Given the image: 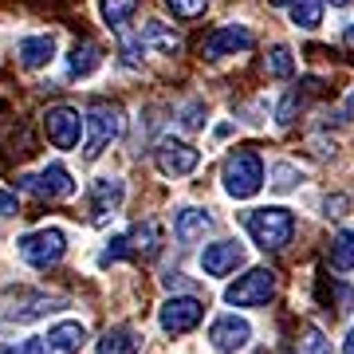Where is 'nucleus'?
<instances>
[{"mask_svg": "<svg viewBox=\"0 0 354 354\" xmlns=\"http://www.w3.org/2000/svg\"><path fill=\"white\" fill-rule=\"evenodd\" d=\"M244 228H248V236L264 252H279L295 236V216L288 209H279V205H268V209H252V213L244 216Z\"/></svg>", "mask_w": 354, "mask_h": 354, "instance_id": "nucleus-1", "label": "nucleus"}, {"mask_svg": "<svg viewBox=\"0 0 354 354\" xmlns=\"http://www.w3.org/2000/svg\"><path fill=\"white\" fill-rule=\"evenodd\" d=\"M221 181H225V193L236 197V201H248L260 193L264 185V162L256 150H232L221 165Z\"/></svg>", "mask_w": 354, "mask_h": 354, "instance_id": "nucleus-2", "label": "nucleus"}, {"mask_svg": "<svg viewBox=\"0 0 354 354\" xmlns=\"http://www.w3.org/2000/svg\"><path fill=\"white\" fill-rule=\"evenodd\" d=\"M122 127H127L122 106H114V102H99V106H91V114H87V150H83V158L95 162V158H99V153L106 150L118 134H122Z\"/></svg>", "mask_w": 354, "mask_h": 354, "instance_id": "nucleus-3", "label": "nucleus"}, {"mask_svg": "<svg viewBox=\"0 0 354 354\" xmlns=\"http://www.w3.org/2000/svg\"><path fill=\"white\" fill-rule=\"evenodd\" d=\"M16 185L28 193H36V197H44V201H67L75 193V177H71V169L64 162H48L39 174H20Z\"/></svg>", "mask_w": 354, "mask_h": 354, "instance_id": "nucleus-4", "label": "nucleus"}, {"mask_svg": "<svg viewBox=\"0 0 354 354\" xmlns=\"http://www.w3.org/2000/svg\"><path fill=\"white\" fill-rule=\"evenodd\" d=\"M20 256H24L32 268H51L59 264L67 252V236L64 228H36V232H28V236H20Z\"/></svg>", "mask_w": 354, "mask_h": 354, "instance_id": "nucleus-5", "label": "nucleus"}, {"mask_svg": "<svg viewBox=\"0 0 354 354\" xmlns=\"http://www.w3.org/2000/svg\"><path fill=\"white\" fill-rule=\"evenodd\" d=\"M83 130H87V118L75 106H48V114H44V134L55 150H75Z\"/></svg>", "mask_w": 354, "mask_h": 354, "instance_id": "nucleus-6", "label": "nucleus"}, {"mask_svg": "<svg viewBox=\"0 0 354 354\" xmlns=\"http://www.w3.org/2000/svg\"><path fill=\"white\" fill-rule=\"evenodd\" d=\"M276 295V272L272 268H252L248 276H241L225 291V299L232 307H264Z\"/></svg>", "mask_w": 354, "mask_h": 354, "instance_id": "nucleus-7", "label": "nucleus"}, {"mask_svg": "<svg viewBox=\"0 0 354 354\" xmlns=\"http://www.w3.org/2000/svg\"><path fill=\"white\" fill-rule=\"evenodd\" d=\"M256 44L252 36V28H244V24H216L209 36L201 39V55L205 59H225V55H241V51H248Z\"/></svg>", "mask_w": 354, "mask_h": 354, "instance_id": "nucleus-8", "label": "nucleus"}, {"mask_svg": "<svg viewBox=\"0 0 354 354\" xmlns=\"http://www.w3.org/2000/svg\"><path fill=\"white\" fill-rule=\"evenodd\" d=\"M153 162H158V169L165 177H189L201 165V150L189 146V142H181V138H162L158 150H153Z\"/></svg>", "mask_w": 354, "mask_h": 354, "instance_id": "nucleus-9", "label": "nucleus"}, {"mask_svg": "<svg viewBox=\"0 0 354 354\" xmlns=\"http://www.w3.org/2000/svg\"><path fill=\"white\" fill-rule=\"evenodd\" d=\"M201 319H205V304H201V299H193V295H174V299H165V304H162L158 323H162L165 335H185V330H193Z\"/></svg>", "mask_w": 354, "mask_h": 354, "instance_id": "nucleus-10", "label": "nucleus"}, {"mask_svg": "<svg viewBox=\"0 0 354 354\" xmlns=\"http://www.w3.org/2000/svg\"><path fill=\"white\" fill-rule=\"evenodd\" d=\"M248 339H252L248 319L221 315L213 327H209V342H213V351H221V354H236L241 346H248Z\"/></svg>", "mask_w": 354, "mask_h": 354, "instance_id": "nucleus-11", "label": "nucleus"}, {"mask_svg": "<svg viewBox=\"0 0 354 354\" xmlns=\"http://www.w3.org/2000/svg\"><path fill=\"white\" fill-rule=\"evenodd\" d=\"M55 48H59V39L55 32H32L16 44V59L28 67V71H39V67H48L55 59Z\"/></svg>", "mask_w": 354, "mask_h": 354, "instance_id": "nucleus-12", "label": "nucleus"}, {"mask_svg": "<svg viewBox=\"0 0 354 354\" xmlns=\"http://www.w3.org/2000/svg\"><path fill=\"white\" fill-rule=\"evenodd\" d=\"M138 36H142V44H146V51H153V55H165V59L181 55V48H185L181 32H177L174 24H165V20H146Z\"/></svg>", "mask_w": 354, "mask_h": 354, "instance_id": "nucleus-13", "label": "nucleus"}, {"mask_svg": "<svg viewBox=\"0 0 354 354\" xmlns=\"http://www.w3.org/2000/svg\"><path fill=\"white\" fill-rule=\"evenodd\" d=\"M241 264H244V248L236 241H216L201 252L205 276H228V272H236Z\"/></svg>", "mask_w": 354, "mask_h": 354, "instance_id": "nucleus-14", "label": "nucleus"}, {"mask_svg": "<svg viewBox=\"0 0 354 354\" xmlns=\"http://www.w3.org/2000/svg\"><path fill=\"white\" fill-rule=\"evenodd\" d=\"M39 342H44V354H79V346L87 342V330H83V323L67 319V323H55Z\"/></svg>", "mask_w": 354, "mask_h": 354, "instance_id": "nucleus-15", "label": "nucleus"}, {"mask_svg": "<svg viewBox=\"0 0 354 354\" xmlns=\"http://www.w3.org/2000/svg\"><path fill=\"white\" fill-rule=\"evenodd\" d=\"M64 67H67V75L71 79H87V75H95L102 67V51H99V44H91V39H79L75 48L64 55Z\"/></svg>", "mask_w": 354, "mask_h": 354, "instance_id": "nucleus-16", "label": "nucleus"}, {"mask_svg": "<svg viewBox=\"0 0 354 354\" xmlns=\"http://www.w3.org/2000/svg\"><path fill=\"white\" fill-rule=\"evenodd\" d=\"M276 8L291 16V24L304 28V32H315L323 24V0H272Z\"/></svg>", "mask_w": 354, "mask_h": 354, "instance_id": "nucleus-17", "label": "nucleus"}, {"mask_svg": "<svg viewBox=\"0 0 354 354\" xmlns=\"http://www.w3.org/2000/svg\"><path fill=\"white\" fill-rule=\"evenodd\" d=\"M209 228H213V216L205 213V209H181L174 221V236L181 244H193V241H201Z\"/></svg>", "mask_w": 354, "mask_h": 354, "instance_id": "nucleus-18", "label": "nucleus"}, {"mask_svg": "<svg viewBox=\"0 0 354 354\" xmlns=\"http://www.w3.org/2000/svg\"><path fill=\"white\" fill-rule=\"evenodd\" d=\"M99 16L111 32L127 36V28L134 24V16H138V0H99Z\"/></svg>", "mask_w": 354, "mask_h": 354, "instance_id": "nucleus-19", "label": "nucleus"}, {"mask_svg": "<svg viewBox=\"0 0 354 354\" xmlns=\"http://www.w3.org/2000/svg\"><path fill=\"white\" fill-rule=\"evenodd\" d=\"M122 197H127V185L118 181V177H95L91 181V201H95V209H118L122 205Z\"/></svg>", "mask_w": 354, "mask_h": 354, "instance_id": "nucleus-20", "label": "nucleus"}, {"mask_svg": "<svg viewBox=\"0 0 354 354\" xmlns=\"http://www.w3.org/2000/svg\"><path fill=\"white\" fill-rule=\"evenodd\" d=\"M142 351V335L130 327H114L99 339V354H138Z\"/></svg>", "mask_w": 354, "mask_h": 354, "instance_id": "nucleus-21", "label": "nucleus"}, {"mask_svg": "<svg viewBox=\"0 0 354 354\" xmlns=\"http://www.w3.org/2000/svg\"><path fill=\"white\" fill-rule=\"evenodd\" d=\"M264 71L272 79H291V71H295V59H291V51L283 48V44H276V48L264 55Z\"/></svg>", "mask_w": 354, "mask_h": 354, "instance_id": "nucleus-22", "label": "nucleus"}, {"mask_svg": "<svg viewBox=\"0 0 354 354\" xmlns=\"http://www.w3.org/2000/svg\"><path fill=\"white\" fill-rule=\"evenodd\" d=\"M330 268H339V272L354 268V232H339L330 241Z\"/></svg>", "mask_w": 354, "mask_h": 354, "instance_id": "nucleus-23", "label": "nucleus"}, {"mask_svg": "<svg viewBox=\"0 0 354 354\" xmlns=\"http://www.w3.org/2000/svg\"><path fill=\"white\" fill-rule=\"evenodd\" d=\"M158 241H162V236H158V225H153V221H146V225H138L130 232V244H134L138 256H153L158 252Z\"/></svg>", "mask_w": 354, "mask_h": 354, "instance_id": "nucleus-24", "label": "nucleus"}, {"mask_svg": "<svg viewBox=\"0 0 354 354\" xmlns=\"http://www.w3.org/2000/svg\"><path fill=\"white\" fill-rule=\"evenodd\" d=\"M162 4L165 12H174V20H197L209 8V0H162Z\"/></svg>", "mask_w": 354, "mask_h": 354, "instance_id": "nucleus-25", "label": "nucleus"}, {"mask_svg": "<svg viewBox=\"0 0 354 354\" xmlns=\"http://www.w3.org/2000/svg\"><path fill=\"white\" fill-rule=\"evenodd\" d=\"M142 51H146V44H142V36H118V55H122V64L127 67H142Z\"/></svg>", "mask_w": 354, "mask_h": 354, "instance_id": "nucleus-26", "label": "nucleus"}, {"mask_svg": "<svg viewBox=\"0 0 354 354\" xmlns=\"http://www.w3.org/2000/svg\"><path fill=\"white\" fill-rule=\"evenodd\" d=\"M272 185H276L279 193H288V189H295V181H299V169L295 165H288V162H279V165H272Z\"/></svg>", "mask_w": 354, "mask_h": 354, "instance_id": "nucleus-27", "label": "nucleus"}, {"mask_svg": "<svg viewBox=\"0 0 354 354\" xmlns=\"http://www.w3.org/2000/svg\"><path fill=\"white\" fill-rule=\"evenodd\" d=\"M205 102L201 99H193V102H185V106H181V127L185 130H201L205 127Z\"/></svg>", "mask_w": 354, "mask_h": 354, "instance_id": "nucleus-28", "label": "nucleus"}, {"mask_svg": "<svg viewBox=\"0 0 354 354\" xmlns=\"http://www.w3.org/2000/svg\"><path fill=\"white\" fill-rule=\"evenodd\" d=\"M295 106H299V95L291 91L288 99L279 102V111H276V122H279V127H291V122H295Z\"/></svg>", "mask_w": 354, "mask_h": 354, "instance_id": "nucleus-29", "label": "nucleus"}, {"mask_svg": "<svg viewBox=\"0 0 354 354\" xmlns=\"http://www.w3.org/2000/svg\"><path fill=\"white\" fill-rule=\"evenodd\" d=\"M304 351L307 354H330V342L319 335V330H307V339H304Z\"/></svg>", "mask_w": 354, "mask_h": 354, "instance_id": "nucleus-30", "label": "nucleus"}, {"mask_svg": "<svg viewBox=\"0 0 354 354\" xmlns=\"http://www.w3.org/2000/svg\"><path fill=\"white\" fill-rule=\"evenodd\" d=\"M0 354H44V342L28 339V342H20V346H0Z\"/></svg>", "mask_w": 354, "mask_h": 354, "instance_id": "nucleus-31", "label": "nucleus"}, {"mask_svg": "<svg viewBox=\"0 0 354 354\" xmlns=\"http://www.w3.org/2000/svg\"><path fill=\"white\" fill-rule=\"evenodd\" d=\"M20 213V201H16V193L0 189V216H16Z\"/></svg>", "mask_w": 354, "mask_h": 354, "instance_id": "nucleus-32", "label": "nucleus"}, {"mask_svg": "<svg viewBox=\"0 0 354 354\" xmlns=\"http://www.w3.org/2000/svg\"><path fill=\"white\" fill-rule=\"evenodd\" d=\"M346 197H342V193H335V197H327V201H323V209H327V216H342L346 213Z\"/></svg>", "mask_w": 354, "mask_h": 354, "instance_id": "nucleus-33", "label": "nucleus"}, {"mask_svg": "<svg viewBox=\"0 0 354 354\" xmlns=\"http://www.w3.org/2000/svg\"><path fill=\"white\" fill-rule=\"evenodd\" d=\"M342 354H354V330L346 335V342H342Z\"/></svg>", "mask_w": 354, "mask_h": 354, "instance_id": "nucleus-34", "label": "nucleus"}, {"mask_svg": "<svg viewBox=\"0 0 354 354\" xmlns=\"http://www.w3.org/2000/svg\"><path fill=\"white\" fill-rule=\"evenodd\" d=\"M342 39H346V44H351V48H354V24L346 28V36H342Z\"/></svg>", "mask_w": 354, "mask_h": 354, "instance_id": "nucleus-35", "label": "nucleus"}, {"mask_svg": "<svg viewBox=\"0 0 354 354\" xmlns=\"http://www.w3.org/2000/svg\"><path fill=\"white\" fill-rule=\"evenodd\" d=\"M330 4H351V0H330Z\"/></svg>", "mask_w": 354, "mask_h": 354, "instance_id": "nucleus-36", "label": "nucleus"}]
</instances>
